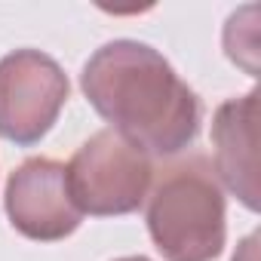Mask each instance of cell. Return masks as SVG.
I'll use <instances>...</instances> for the list:
<instances>
[{
	"label": "cell",
	"instance_id": "6da1fadb",
	"mask_svg": "<svg viewBox=\"0 0 261 261\" xmlns=\"http://www.w3.org/2000/svg\"><path fill=\"white\" fill-rule=\"evenodd\" d=\"M92 105L120 126L133 148L178 151L197 133V98L148 46L111 43L83 74Z\"/></svg>",
	"mask_w": 261,
	"mask_h": 261
},
{
	"label": "cell",
	"instance_id": "7a4b0ae2",
	"mask_svg": "<svg viewBox=\"0 0 261 261\" xmlns=\"http://www.w3.org/2000/svg\"><path fill=\"white\" fill-rule=\"evenodd\" d=\"M151 233L169 261H206L221 249V197L197 172L172 169L151 206Z\"/></svg>",
	"mask_w": 261,
	"mask_h": 261
},
{
	"label": "cell",
	"instance_id": "3957f363",
	"mask_svg": "<svg viewBox=\"0 0 261 261\" xmlns=\"http://www.w3.org/2000/svg\"><path fill=\"white\" fill-rule=\"evenodd\" d=\"M65 175L74 206L105 215L136 209L148 188L151 169L139 148L126 145L114 133H101L83 145Z\"/></svg>",
	"mask_w": 261,
	"mask_h": 261
},
{
	"label": "cell",
	"instance_id": "277c9868",
	"mask_svg": "<svg viewBox=\"0 0 261 261\" xmlns=\"http://www.w3.org/2000/svg\"><path fill=\"white\" fill-rule=\"evenodd\" d=\"M65 95L68 83L49 59L37 53L10 56L0 65V98L13 101H0V133L25 145L40 139Z\"/></svg>",
	"mask_w": 261,
	"mask_h": 261
},
{
	"label": "cell",
	"instance_id": "5b68a950",
	"mask_svg": "<svg viewBox=\"0 0 261 261\" xmlns=\"http://www.w3.org/2000/svg\"><path fill=\"white\" fill-rule=\"evenodd\" d=\"M10 215L28 237L56 240L71 233L80 221V209L71 200L65 166L49 160L25 163L10 181Z\"/></svg>",
	"mask_w": 261,
	"mask_h": 261
},
{
	"label": "cell",
	"instance_id": "8992f818",
	"mask_svg": "<svg viewBox=\"0 0 261 261\" xmlns=\"http://www.w3.org/2000/svg\"><path fill=\"white\" fill-rule=\"evenodd\" d=\"M139 261H142V258H139Z\"/></svg>",
	"mask_w": 261,
	"mask_h": 261
}]
</instances>
